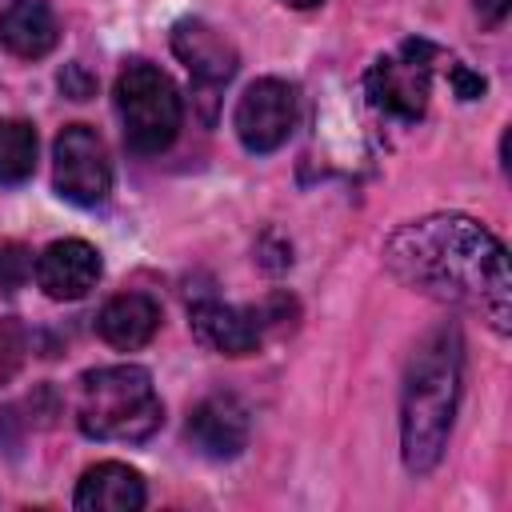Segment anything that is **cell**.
Listing matches in <instances>:
<instances>
[{"label": "cell", "mask_w": 512, "mask_h": 512, "mask_svg": "<svg viewBox=\"0 0 512 512\" xmlns=\"http://www.w3.org/2000/svg\"><path fill=\"white\" fill-rule=\"evenodd\" d=\"M56 16L44 0H12L0 12V44L20 60H40L56 48Z\"/></svg>", "instance_id": "obj_14"}, {"label": "cell", "mask_w": 512, "mask_h": 512, "mask_svg": "<svg viewBox=\"0 0 512 512\" xmlns=\"http://www.w3.org/2000/svg\"><path fill=\"white\" fill-rule=\"evenodd\" d=\"M284 4H288V8H316L320 0H284Z\"/></svg>", "instance_id": "obj_20"}, {"label": "cell", "mask_w": 512, "mask_h": 512, "mask_svg": "<svg viewBox=\"0 0 512 512\" xmlns=\"http://www.w3.org/2000/svg\"><path fill=\"white\" fill-rule=\"evenodd\" d=\"M384 264L420 296L480 316L496 336L512 332L508 248L480 220L464 212L408 220L384 240Z\"/></svg>", "instance_id": "obj_1"}, {"label": "cell", "mask_w": 512, "mask_h": 512, "mask_svg": "<svg viewBox=\"0 0 512 512\" xmlns=\"http://www.w3.org/2000/svg\"><path fill=\"white\" fill-rule=\"evenodd\" d=\"M432 64L436 48L428 40H404L400 52L380 56L364 76L372 108L396 120H420L432 92Z\"/></svg>", "instance_id": "obj_5"}, {"label": "cell", "mask_w": 512, "mask_h": 512, "mask_svg": "<svg viewBox=\"0 0 512 512\" xmlns=\"http://www.w3.org/2000/svg\"><path fill=\"white\" fill-rule=\"evenodd\" d=\"M56 160V192L80 208H96L112 192V160L96 128L88 124H68L56 136L52 148Z\"/></svg>", "instance_id": "obj_6"}, {"label": "cell", "mask_w": 512, "mask_h": 512, "mask_svg": "<svg viewBox=\"0 0 512 512\" xmlns=\"http://www.w3.org/2000/svg\"><path fill=\"white\" fill-rule=\"evenodd\" d=\"M156 328H160V304L144 292H120L96 316V332L120 352L144 348L156 336Z\"/></svg>", "instance_id": "obj_13"}, {"label": "cell", "mask_w": 512, "mask_h": 512, "mask_svg": "<svg viewBox=\"0 0 512 512\" xmlns=\"http://www.w3.org/2000/svg\"><path fill=\"white\" fill-rule=\"evenodd\" d=\"M188 324L204 348H212L220 356H248L260 348L268 316H264V308H232L220 300H196L188 308Z\"/></svg>", "instance_id": "obj_8"}, {"label": "cell", "mask_w": 512, "mask_h": 512, "mask_svg": "<svg viewBox=\"0 0 512 512\" xmlns=\"http://www.w3.org/2000/svg\"><path fill=\"white\" fill-rule=\"evenodd\" d=\"M32 272V260L20 244H0V292H16Z\"/></svg>", "instance_id": "obj_16"}, {"label": "cell", "mask_w": 512, "mask_h": 512, "mask_svg": "<svg viewBox=\"0 0 512 512\" xmlns=\"http://www.w3.org/2000/svg\"><path fill=\"white\" fill-rule=\"evenodd\" d=\"M72 504L80 512H136V508H144V476L116 460L92 464L80 476Z\"/></svg>", "instance_id": "obj_12"}, {"label": "cell", "mask_w": 512, "mask_h": 512, "mask_svg": "<svg viewBox=\"0 0 512 512\" xmlns=\"http://www.w3.org/2000/svg\"><path fill=\"white\" fill-rule=\"evenodd\" d=\"M172 52L176 60L200 80V84H224L236 76V48L208 24V20H180L172 28Z\"/></svg>", "instance_id": "obj_11"}, {"label": "cell", "mask_w": 512, "mask_h": 512, "mask_svg": "<svg viewBox=\"0 0 512 512\" xmlns=\"http://www.w3.org/2000/svg\"><path fill=\"white\" fill-rule=\"evenodd\" d=\"M60 88H64V96H72V100H88V96L96 92V76H92L84 64H68V68L60 72Z\"/></svg>", "instance_id": "obj_17"}, {"label": "cell", "mask_w": 512, "mask_h": 512, "mask_svg": "<svg viewBox=\"0 0 512 512\" xmlns=\"http://www.w3.org/2000/svg\"><path fill=\"white\" fill-rule=\"evenodd\" d=\"M100 280V252L88 240H52L36 256V284L52 300H80Z\"/></svg>", "instance_id": "obj_9"}, {"label": "cell", "mask_w": 512, "mask_h": 512, "mask_svg": "<svg viewBox=\"0 0 512 512\" xmlns=\"http://www.w3.org/2000/svg\"><path fill=\"white\" fill-rule=\"evenodd\" d=\"M232 128L248 152H276L296 128V88L284 80H256L236 100Z\"/></svg>", "instance_id": "obj_7"}, {"label": "cell", "mask_w": 512, "mask_h": 512, "mask_svg": "<svg viewBox=\"0 0 512 512\" xmlns=\"http://www.w3.org/2000/svg\"><path fill=\"white\" fill-rule=\"evenodd\" d=\"M36 168V128L28 120H0V184H20Z\"/></svg>", "instance_id": "obj_15"}, {"label": "cell", "mask_w": 512, "mask_h": 512, "mask_svg": "<svg viewBox=\"0 0 512 512\" xmlns=\"http://www.w3.org/2000/svg\"><path fill=\"white\" fill-rule=\"evenodd\" d=\"M448 80H452V88H456L460 100H476V96H484V76L468 72L464 64H448Z\"/></svg>", "instance_id": "obj_18"}, {"label": "cell", "mask_w": 512, "mask_h": 512, "mask_svg": "<svg viewBox=\"0 0 512 512\" xmlns=\"http://www.w3.org/2000/svg\"><path fill=\"white\" fill-rule=\"evenodd\" d=\"M188 440L196 452H204L212 460L240 456V448L248 444V408L228 392L200 400L188 416Z\"/></svg>", "instance_id": "obj_10"}, {"label": "cell", "mask_w": 512, "mask_h": 512, "mask_svg": "<svg viewBox=\"0 0 512 512\" xmlns=\"http://www.w3.org/2000/svg\"><path fill=\"white\" fill-rule=\"evenodd\" d=\"M460 364H464V344L452 324L432 328L408 356L404 388H400V452L408 472L416 476L432 472L448 448V432L460 400Z\"/></svg>", "instance_id": "obj_2"}, {"label": "cell", "mask_w": 512, "mask_h": 512, "mask_svg": "<svg viewBox=\"0 0 512 512\" xmlns=\"http://www.w3.org/2000/svg\"><path fill=\"white\" fill-rule=\"evenodd\" d=\"M76 424L92 440H124V444L148 440L164 424V408L148 368L108 364L84 372L76 384Z\"/></svg>", "instance_id": "obj_3"}, {"label": "cell", "mask_w": 512, "mask_h": 512, "mask_svg": "<svg viewBox=\"0 0 512 512\" xmlns=\"http://www.w3.org/2000/svg\"><path fill=\"white\" fill-rule=\"evenodd\" d=\"M116 112L124 124V144L140 156L164 152L184 124L176 84L148 60H132L116 76Z\"/></svg>", "instance_id": "obj_4"}, {"label": "cell", "mask_w": 512, "mask_h": 512, "mask_svg": "<svg viewBox=\"0 0 512 512\" xmlns=\"http://www.w3.org/2000/svg\"><path fill=\"white\" fill-rule=\"evenodd\" d=\"M508 4L512 0H476V12H480L484 24H500L508 16Z\"/></svg>", "instance_id": "obj_19"}]
</instances>
